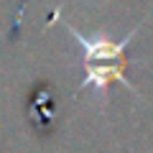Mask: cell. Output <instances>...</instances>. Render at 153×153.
Instances as JSON below:
<instances>
[{
    "mask_svg": "<svg viewBox=\"0 0 153 153\" xmlns=\"http://www.w3.org/2000/svg\"><path fill=\"white\" fill-rule=\"evenodd\" d=\"M64 28L69 31V36L74 38L76 44L82 46V56H84V82L79 84V89H87L92 87V92L97 94L100 102H107V87L112 82H120L130 89L133 94H138V89L133 87V82L125 76V66H128V59H125V49L135 38L138 28H133L123 41H112L107 36H84L79 33L76 28H71V23H64Z\"/></svg>",
    "mask_w": 153,
    "mask_h": 153,
    "instance_id": "6da1fadb",
    "label": "cell"
}]
</instances>
